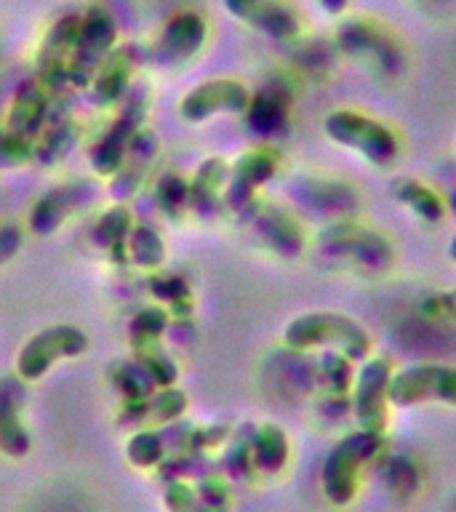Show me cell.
Listing matches in <instances>:
<instances>
[{
	"label": "cell",
	"instance_id": "obj_1",
	"mask_svg": "<svg viewBox=\"0 0 456 512\" xmlns=\"http://www.w3.org/2000/svg\"><path fill=\"white\" fill-rule=\"evenodd\" d=\"M283 344L299 352L336 350L352 363H363L374 350L371 334L358 320L331 310L304 312L288 320V326L283 328Z\"/></svg>",
	"mask_w": 456,
	"mask_h": 512
},
{
	"label": "cell",
	"instance_id": "obj_2",
	"mask_svg": "<svg viewBox=\"0 0 456 512\" xmlns=\"http://www.w3.org/2000/svg\"><path fill=\"white\" fill-rule=\"evenodd\" d=\"M334 46L360 67L376 72L379 78L398 80L408 70L403 40L387 24L371 16H344L334 32Z\"/></svg>",
	"mask_w": 456,
	"mask_h": 512
},
{
	"label": "cell",
	"instance_id": "obj_3",
	"mask_svg": "<svg viewBox=\"0 0 456 512\" xmlns=\"http://www.w3.org/2000/svg\"><path fill=\"white\" fill-rule=\"evenodd\" d=\"M387 448V435L371 430H352L336 446L328 451L323 470H320V486L323 494L334 507H347L358 499L360 478L368 462H376Z\"/></svg>",
	"mask_w": 456,
	"mask_h": 512
},
{
	"label": "cell",
	"instance_id": "obj_4",
	"mask_svg": "<svg viewBox=\"0 0 456 512\" xmlns=\"http://www.w3.org/2000/svg\"><path fill=\"white\" fill-rule=\"evenodd\" d=\"M318 251L331 262L384 275L395 264V246L384 232L355 219H334L318 235Z\"/></svg>",
	"mask_w": 456,
	"mask_h": 512
},
{
	"label": "cell",
	"instance_id": "obj_5",
	"mask_svg": "<svg viewBox=\"0 0 456 512\" xmlns=\"http://www.w3.org/2000/svg\"><path fill=\"white\" fill-rule=\"evenodd\" d=\"M323 131L331 142L344 150H352L376 168L392 166L400 155L398 134L384 120L360 110L342 107V110L328 112L323 120Z\"/></svg>",
	"mask_w": 456,
	"mask_h": 512
},
{
	"label": "cell",
	"instance_id": "obj_6",
	"mask_svg": "<svg viewBox=\"0 0 456 512\" xmlns=\"http://www.w3.org/2000/svg\"><path fill=\"white\" fill-rule=\"evenodd\" d=\"M390 406L414 408L424 403L456 406V368L446 363H416L392 371L387 387Z\"/></svg>",
	"mask_w": 456,
	"mask_h": 512
},
{
	"label": "cell",
	"instance_id": "obj_7",
	"mask_svg": "<svg viewBox=\"0 0 456 512\" xmlns=\"http://www.w3.org/2000/svg\"><path fill=\"white\" fill-rule=\"evenodd\" d=\"M395 371L390 358L384 355H368L355 371V382L350 392V411L360 430L387 432L390 424V376Z\"/></svg>",
	"mask_w": 456,
	"mask_h": 512
},
{
	"label": "cell",
	"instance_id": "obj_8",
	"mask_svg": "<svg viewBox=\"0 0 456 512\" xmlns=\"http://www.w3.org/2000/svg\"><path fill=\"white\" fill-rule=\"evenodd\" d=\"M88 350V336L75 326H51L24 344L16 358V371L24 382L46 376L62 358H78Z\"/></svg>",
	"mask_w": 456,
	"mask_h": 512
},
{
	"label": "cell",
	"instance_id": "obj_9",
	"mask_svg": "<svg viewBox=\"0 0 456 512\" xmlns=\"http://www.w3.org/2000/svg\"><path fill=\"white\" fill-rule=\"evenodd\" d=\"M291 198L304 211L326 219H350L360 211L358 187L328 176H296L291 182Z\"/></svg>",
	"mask_w": 456,
	"mask_h": 512
},
{
	"label": "cell",
	"instance_id": "obj_10",
	"mask_svg": "<svg viewBox=\"0 0 456 512\" xmlns=\"http://www.w3.org/2000/svg\"><path fill=\"white\" fill-rule=\"evenodd\" d=\"M240 214H251V227L262 238V243L270 251H275L283 259H299L307 248V235H304L302 222L294 214H288L286 208L275 203H259L254 200Z\"/></svg>",
	"mask_w": 456,
	"mask_h": 512
},
{
	"label": "cell",
	"instance_id": "obj_11",
	"mask_svg": "<svg viewBox=\"0 0 456 512\" xmlns=\"http://www.w3.org/2000/svg\"><path fill=\"white\" fill-rule=\"evenodd\" d=\"M248 102H251V91L240 80L219 78L206 80L198 88H192L179 104V112L187 123H200V120L214 118L222 112L243 115L248 110Z\"/></svg>",
	"mask_w": 456,
	"mask_h": 512
},
{
	"label": "cell",
	"instance_id": "obj_12",
	"mask_svg": "<svg viewBox=\"0 0 456 512\" xmlns=\"http://www.w3.org/2000/svg\"><path fill=\"white\" fill-rule=\"evenodd\" d=\"M278 152L275 150H251L235 160L227 176V190L224 200L232 211H243L256 200V192L262 190L264 184L270 182L272 176L278 174Z\"/></svg>",
	"mask_w": 456,
	"mask_h": 512
},
{
	"label": "cell",
	"instance_id": "obj_13",
	"mask_svg": "<svg viewBox=\"0 0 456 512\" xmlns=\"http://www.w3.org/2000/svg\"><path fill=\"white\" fill-rule=\"evenodd\" d=\"M144 120V102L142 94H136L134 99H128V104L120 110V115L115 118L107 131L102 134V139L91 147V166L99 171V174H118L123 160H126V150L131 139H134L136 128L142 126Z\"/></svg>",
	"mask_w": 456,
	"mask_h": 512
},
{
	"label": "cell",
	"instance_id": "obj_14",
	"mask_svg": "<svg viewBox=\"0 0 456 512\" xmlns=\"http://www.w3.org/2000/svg\"><path fill=\"white\" fill-rule=\"evenodd\" d=\"M232 16L254 27L272 40H296L302 32V19L283 0H224Z\"/></svg>",
	"mask_w": 456,
	"mask_h": 512
},
{
	"label": "cell",
	"instance_id": "obj_15",
	"mask_svg": "<svg viewBox=\"0 0 456 512\" xmlns=\"http://www.w3.org/2000/svg\"><path fill=\"white\" fill-rule=\"evenodd\" d=\"M291 102L294 96L286 83H264L256 94H251V102H248V126L262 136L278 134L280 128L286 126Z\"/></svg>",
	"mask_w": 456,
	"mask_h": 512
},
{
	"label": "cell",
	"instance_id": "obj_16",
	"mask_svg": "<svg viewBox=\"0 0 456 512\" xmlns=\"http://www.w3.org/2000/svg\"><path fill=\"white\" fill-rule=\"evenodd\" d=\"M24 392L16 379H0V448L11 456L30 451V432L22 422Z\"/></svg>",
	"mask_w": 456,
	"mask_h": 512
},
{
	"label": "cell",
	"instance_id": "obj_17",
	"mask_svg": "<svg viewBox=\"0 0 456 512\" xmlns=\"http://www.w3.org/2000/svg\"><path fill=\"white\" fill-rule=\"evenodd\" d=\"M91 198V187L88 184H67V187H56L35 203L30 214V230L38 235H48L54 232L59 224L70 216L78 206H83Z\"/></svg>",
	"mask_w": 456,
	"mask_h": 512
},
{
	"label": "cell",
	"instance_id": "obj_18",
	"mask_svg": "<svg viewBox=\"0 0 456 512\" xmlns=\"http://www.w3.org/2000/svg\"><path fill=\"white\" fill-rule=\"evenodd\" d=\"M112 22L110 16L102 14V11H94V14L88 16L86 27H83V40H80V51L75 56V64H72L70 78L75 83H88L91 78V72L96 70V64L104 56V51L110 48L112 43Z\"/></svg>",
	"mask_w": 456,
	"mask_h": 512
},
{
	"label": "cell",
	"instance_id": "obj_19",
	"mask_svg": "<svg viewBox=\"0 0 456 512\" xmlns=\"http://www.w3.org/2000/svg\"><path fill=\"white\" fill-rule=\"evenodd\" d=\"M392 198L398 200L400 206L408 208L416 219H422L427 224H438L446 216L448 203L438 195V190H432L430 184L414 176H400L392 184Z\"/></svg>",
	"mask_w": 456,
	"mask_h": 512
},
{
	"label": "cell",
	"instance_id": "obj_20",
	"mask_svg": "<svg viewBox=\"0 0 456 512\" xmlns=\"http://www.w3.org/2000/svg\"><path fill=\"white\" fill-rule=\"evenodd\" d=\"M203 38H206V24H203V19L195 14H187L182 16V19H176V22L168 27L155 56L166 64L184 62L187 56H192L198 51Z\"/></svg>",
	"mask_w": 456,
	"mask_h": 512
},
{
	"label": "cell",
	"instance_id": "obj_21",
	"mask_svg": "<svg viewBox=\"0 0 456 512\" xmlns=\"http://www.w3.org/2000/svg\"><path fill=\"white\" fill-rule=\"evenodd\" d=\"M230 168L219 158H208L200 163V168L192 176L190 187V206L198 211L200 216H214L219 208V190L227 182Z\"/></svg>",
	"mask_w": 456,
	"mask_h": 512
},
{
	"label": "cell",
	"instance_id": "obj_22",
	"mask_svg": "<svg viewBox=\"0 0 456 512\" xmlns=\"http://www.w3.org/2000/svg\"><path fill=\"white\" fill-rule=\"evenodd\" d=\"M291 443L278 424H259L251 430V459L259 472L275 475L286 467Z\"/></svg>",
	"mask_w": 456,
	"mask_h": 512
},
{
	"label": "cell",
	"instance_id": "obj_23",
	"mask_svg": "<svg viewBox=\"0 0 456 512\" xmlns=\"http://www.w3.org/2000/svg\"><path fill=\"white\" fill-rule=\"evenodd\" d=\"M43 118H46V96L40 88H35L30 83L27 88L19 91L14 107L8 112L6 128H11L14 134L30 139L32 134H38L40 126H43Z\"/></svg>",
	"mask_w": 456,
	"mask_h": 512
},
{
	"label": "cell",
	"instance_id": "obj_24",
	"mask_svg": "<svg viewBox=\"0 0 456 512\" xmlns=\"http://www.w3.org/2000/svg\"><path fill=\"white\" fill-rule=\"evenodd\" d=\"M320 382L326 384V390L331 398L350 400L352 382H355V363L347 355L336 350H326L318 363Z\"/></svg>",
	"mask_w": 456,
	"mask_h": 512
},
{
	"label": "cell",
	"instance_id": "obj_25",
	"mask_svg": "<svg viewBox=\"0 0 456 512\" xmlns=\"http://www.w3.org/2000/svg\"><path fill=\"white\" fill-rule=\"evenodd\" d=\"M126 251L139 267H158L166 256V246L152 227H136L128 232Z\"/></svg>",
	"mask_w": 456,
	"mask_h": 512
},
{
	"label": "cell",
	"instance_id": "obj_26",
	"mask_svg": "<svg viewBox=\"0 0 456 512\" xmlns=\"http://www.w3.org/2000/svg\"><path fill=\"white\" fill-rule=\"evenodd\" d=\"M128 232H131V216H128V211H123V208H112V211H107V214L99 219V224H96L94 240L99 243V246L128 256L126 251Z\"/></svg>",
	"mask_w": 456,
	"mask_h": 512
},
{
	"label": "cell",
	"instance_id": "obj_27",
	"mask_svg": "<svg viewBox=\"0 0 456 512\" xmlns=\"http://www.w3.org/2000/svg\"><path fill=\"white\" fill-rule=\"evenodd\" d=\"M126 80H128V67L123 54L112 56L107 67L102 70V75L96 78L94 86V102L96 104H112L118 99L123 91H126Z\"/></svg>",
	"mask_w": 456,
	"mask_h": 512
},
{
	"label": "cell",
	"instance_id": "obj_28",
	"mask_svg": "<svg viewBox=\"0 0 456 512\" xmlns=\"http://www.w3.org/2000/svg\"><path fill=\"white\" fill-rule=\"evenodd\" d=\"M35 155L30 139L14 134L11 128H0V168L24 166Z\"/></svg>",
	"mask_w": 456,
	"mask_h": 512
},
{
	"label": "cell",
	"instance_id": "obj_29",
	"mask_svg": "<svg viewBox=\"0 0 456 512\" xmlns=\"http://www.w3.org/2000/svg\"><path fill=\"white\" fill-rule=\"evenodd\" d=\"M166 446L160 440L158 432H139L134 435V440L128 443V456L131 462L139 464V467H147V464H155L163 456Z\"/></svg>",
	"mask_w": 456,
	"mask_h": 512
},
{
	"label": "cell",
	"instance_id": "obj_30",
	"mask_svg": "<svg viewBox=\"0 0 456 512\" xmlns=\"http://www.w3.org/2000/svg\"><path fill=\"white\" fill-rule=\"evenodd\" d=\"M382 475L392 491L398 488V494H411V488L406 486V478L414 480V483H419L416 464L411 462V459H406V456H390V459L382 464Z\"/></svg>",
	"mask_w": 456,
	"mask_h": 512
},
{
	"label": "cell",
	"instance_id": "obj_31",
	"mask_svg": "<svg viewBox=\"0 0 456 512\" xmlns=\"http://www.w3.org/2000/svg\"><path fill=\"white\" fill-rule=\"evenodd\" d=\"M158 200L168 214H176L182 206H190V187L179 176H163L158 184Z\"/></svg>",
	"mask_w": 456,
	"mask_h": 512
},
{
	"label": "cell",
	"instance_id": "obj_32",
	"mask_svg": "<svg viewBox=\"0 0 456 512\" xmlns=\"http://www.w3.org/2000/svg\"><path fill=\"white\" fill-rule=\"evenodd\" d=\"M72 142H75V128H72L70 123H64V126H56L54 131H48L46 142L40 144L38 150H35V155H38V160L51 163V160L62 158Z\"/></svg>",
	"mask_w": 456,
	"mask_h": 512
},
{
	"label": "cell",
	"instance_id": "obj_33",
	"mask_svg": "<svg viewBox=\"0 0 456 512\" xmlns=\"http://www.w3.org/2000/svg\"><path fill=\"white\" fill-rule=\"evenodd\" d=\"M422 315L430 320H454L456 318V288L430 294L422 302Z\"/></svg>",
	"mask_w": 456,
	"mask_h": 512
},
{
	"label": "cell",
	"instance_id": "obj_34",
	"mask_svg": "<svg viewBox=\"0 0 456 512\" xmlns=\"http://www.w3.org/2000/svg\"><path fill=\"white\" fill-rule=\"evenodd\" d=\"M168 320H166V312L160 310H142L131 320V336L134 339H158L163 331H166Z\"/></svg>",
	"mask_w": 456,
	"mask_h": 512
},
{
	"label": "cell",
	"instance_id": "obj_35",
	"mask_svg": "<svg viewBox=\"0 0 456 512\" xmlns=\"http://www.w3.org/2000/svg\"><path fill=\"white\" fill-rule=\"evenodd\" d=\"M152 291H155V296H160V299H166V302H187L192 304L190 299V288H187V283L179 278H174V275H160V278H155V283H152Z\"/></svg>",
	"mask_w": 456,
	"mask_h": 512
},
{
	"label": "cell",
	"instance_id": "obj_36",
	"mask_svg": "<svg viewBox=\"0 0 456 512\" xmlns=\"http://www.w3.org/2000/svg\"><path fill=\"white\" fill-rule=\"evenodd\" d=\"M200 502L211 507L216 512L227 510V504H230V488L224 486L222 480H203L200 483Z\"/></svg>",
	"mask_w": 456,
	"mask_h": 512
},
{
	"label": "cell",
	"instance_id": "obj_37",
	"mask_svg": "<svg viewBox=\"0 0 456 512\" xmlns=\"http://www.w3.org/2000/svg\"><path fill=\"white\" fill-rule=\"evenodd\" d=\"M22 246V232L14 224H0V264L8 262Z\"/></svg>",
	"mask_w": 456,
	"mask_h": 512
},
{
	"label": "cell",
	"instance_id": "obj_38",
	"mask_svg": "<svg viewBox=\"0 0 456 512\" xmlns=\"http://www.w3.org/2000/svg\"><path fill=\"white\" fill-rule=\"evenodd\" d=\"M318 6L326 11L328 16H342L350 8V0H318Z\"/></svg>",
	"mask_w": 456,
	"mask_h": 512
},
{
	"label": "cell",
	"instance_id": "obj_39",
	"mask_svg": "<svg viewBox=\"0 0 456 512\" xmlns=\"http://www.w3.org/2000/svg\"><path fill=\"white\" fill-rule=\"evenodd\" d=\"M446 203H448V208H451V214H454V219H456V187L448 192ZM448 259L456 264V232H454V238L448 240Z\"/></svg>",
	"mask_w": 456,
	"mask_h": 512
},
{
	"label": "cell",
	"instance_id": "obj_40",
	"mask_svg": "<svg viewBox=\"0 0 456 512\" xmlns=\"http://www.w3.org/2000/svg\"><path fill=\"white\" fill-rule=\"evenodd\" d=\"M454 502H456V494H454Z\"/></svg>",
	"mask_w": 456,
	"mask_h": 512
}]
</instances>
